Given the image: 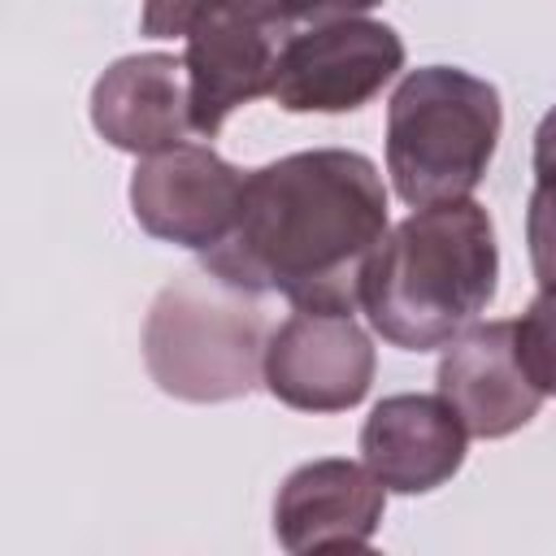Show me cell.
<instances>
[{
    "mask_svg": "<svg viewBox=\"0 0 556 556\" xmlns=\"http://www.w3.org/2000/svg\"><path fill=\"white\" fill-rule=\"evenodd\" d=\"M404 70V39L374 17H339L282 39L269 96L287 113H352Z\"/></svg>",
    "mask_w": 556,
    "mask_h": 556,
    "instance_id": "obj_5",
    "label": "cell"
},
{
    "mask_svg": "<svg viewBox=\"0 0 556 556\" xmlns=\"http://www.w3.org/2000/svg\"><path fill=\"white\" fill-rule=\"evenodd\" d=\"M91 126L117 152L152 156L187 143L191 100L187 65L174 52H135L113 61L91 87Z\"/></svg>",
    "mask_w": 556,
    "mask_h": 556,
    "instance_id": "obj_11",
    "label": "cell"
},
{
    "mask_svg": "<svg viewBox=\"0 0 556 556\" xmlns=\"http://www.w3.org/2000/svg\"><path fill=\"white\" fill-rule=\"evenodd\" d=\"M243 182L248 174L208 143H178L139 156L130 174V213L152 239L208 252L235 230Z\"/></svg>",
    "mask_w": 556,
    "mask_h": 556,
    "instance_id": "obj_6",
    "label": "cell"
},
{
    "mask_svg": "<svg viewBox=\"0 0 556 556\" xmlns=\"http://www.w3.org/2000/svg\"><path fill=\"white\" fill-rule=\"evenodd\" d=\"M469 430L443 395H387L361 426V456L395 495H426L465 465Z\"/></svg>",
    "mask_w": 556,
    "mask_h": 556,
    "instance_id": "obj_10",
    "label": "cell"
},
{
    "mask_svg": "<svg viewBox=\"0 0 556 556\" xmlns=\"http://www.w3.org/2000/svg\"><path fill=\"white\" fill-rule=\"evenodd\" d=\"M269 317L243 287L200 269L169 282L143 317L152 382L187 404H222L265 382Z\"/></svg>",
    "mask_w": 556,
    "mask_h": 556,
    "instance_id": "obj_4",
    "label": "cell"
},
{
    "mask_svg": "<svg viewBox=\"0 0 556 556\" xmlns=\"http://www.w3.org/2000/svg\"><path fill=\"white\" fill-rule=\"evenodd\" d=\"M500 248L478 200L413 208L387 230L361 278L369 326L404 352L447 348L495 300Z\"/></svg>",
    "mask_w": 556,
    "mask_h": 556,
    "instance_id": "obj_2",
    "label": "cell"
},
{
    "mask_svg": "<svg viewBox=\"0 0 556 556\" xmlns=\"http://www.w3.org/2000/svg\"><path fill=\"white\" fill-rule=\"evenodd\" d=\"M439 395L456 408L473 439H504L534 421L547 400L521 369L513 321L465 326L439 361Z\"/></svg>",
    "mask_w": 556,
    "mask_h": 556,
    "instance_id": "obj_8",
    "label": "cell"
},
{
    "mask_svg": "<svg viewBox=\"0 0 556 556\" xmlns=\"http://www.w3.org/2000/svg\"><path fill=\"white\" fill-rule=\"evenodd\" d=\"M278 48H282V39L269 26L248 22L230 9L204 17L187 35V52H182L191 130L213 139L239 104L269 96L274 70H278Z\"/></svg>",
    "mask_w": 556,
    "mask_h": 556,
    "instance_id": "obj_12",
    "label": "cell"
},
{
    "mask_svg": "<svg viewBox=\"0 0 556 556\" xmlns=\"http://www.w3.org/2000/svg\"><path fill=\"white\" fill-rule=\"evenodd\" d=\"M534 187L556 191V104L543 113L534 130Z\"/></svg>",
    "mask_w": 556,
    "mask_h": 556,
    "instance_id": "obj_16",
    "label": "cell"
},
{
    "mask_svg": "<svg viewBox=\"0 0 556 556\" xmlns=\"http://www.w3.org/2000/svg\"><path fill=\"white\" fill-rule=\"evenodd\" d=\"M526 243L539 287H556V191L534 187L526 204Z\"/></svg>",
    "mask_w": 556,
    "mask_h": 556,
    "instance_id": "obj_14",
    "label": "cell"
},
{
    "mask_svg": "<svg viewBox=\"0 0 556 556\" xmlns=\"http://www.w3.org/2000/svg\"><path fill=\"white\" fill-rule=\"evenodd\" d=\"M387 486L369 465L321 456L291 469L274 500V534L287 552L365 547L382 521Z\"/></svg>",
    "mask_w": 556,
    "mask_h": 556,
    "instance_id": "obj_9",
    "label": "cell"
},
{
    "mask_svg": "<svg viewBox=\"0 0 556 556\" xmlns=\"http://www.w3.org/2000/svg\"><path fill=\"white\" fill-rule=\"evenodd\" d=\"M382 239L378 165L352 148H313L248 174L235 230L200 252V269L252 295L278 291L308 313H352Z\"/></svg>",
    "mask_w": 556,
    "mask_h": 556,
    "instance_id": "obj_1",
    "label": "cell"
},
{
    "mask_svg": "<svg viewBox=\"0 0 556 556\" xmlns=\"http://www.w3.org/2000/svg\"><path fill=\"white\" fill-rule=\"evenodd\" d=\"M374 343L352 313L295 308L265 343V391L300 413L356 408L374 387Z\"/></svg>",
    "mask_w": 556,
    "mask_h": 556,
    "instance_id": "obj_7",
    "label": "cell"
},
{
    "mask_svg": "<svg viewBox=\"0 0 556 556\" xmlns=\"http://www.w3.org/2000/svg\"><path fill=\"white\" fill-rule=\"evenodd\" d=\"M504 109L500 91L456 65H421L387 104V174L408 208L465 200L491 169Z\"/></svg>",
    "mask_w": 556,
    "mask_h": 556,
    "instance_id": "obj_3",
    "label": "cell"
},
{
    "mask_svg": "<svg viewBox=\"0 0 556 556\" xmlns=\"http://www.w3.org/2000/svg\"><path fill=\"white\" fill-rule=\"evenodd\" d=\"M513 343L526 378L543 395H556V287H539V295L513 321Z\"/></svg>",
    "mask_w": 556,
    "mask_h": 556,
    "instance_id": "obj_13",
    "label": "cell"
},
{
    "mask_svg": "<svg viewBox=\"0 0 556 556\" xmlns=\"http://www.w3.org/2000/svg\"><path fill=\"white\" fill-rule=\"evenodd\" d=\"M230 0H143L139 30L152 39H187L204 17L222 13Z\"/></svg>",
    "mask_w": 556,
    "mask_h": 556,
    "instance_id": "obj_15",
    "label": "cell"
}]
</instances>
